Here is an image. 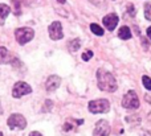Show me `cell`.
Returning <instances> with one entry per match:
<instances>
[{
    "label": "cell",
    "mask_w": 151,
    "mask_h": 136,
    "mask_svg": "<svg viewBox=\"0 0 151 136\" xmlns=\"http://www.w3.org/2000/svg\"><path fill=\"white\" fill-rule=\"evenodd\" d=\"M97 81H98V87L102 91H107L111 93L117 90V81H115L114 75L109 71L104 70V69H99L97 71Z\"/></svg>",
    "instance_id": "1"
},
{
    "label": "cell",
    "mask_w": 151,
    "mask_h": 136,
    "mask_svg": "<svg viewBox=\"0 0 151 136\" xmlns=\"http://www.w3.org/2000/svg\"><path fill=\"white\" fill-rule=\"evenodd\" d=\"M89 111L93 114H101V113H107L110 110V103L106 99H96L89 102Z\"/></svg>",
    "instance_id": "2"
},
{
    "label": "cell",
    "mask_w": 151,
    "mask_h": 136,
    "mask_svg": "<svg viewBox=\"0 0 151 136\" xmlns=\"http://www.w3.org/2000/svg\"><path fill=\"white\" fill-rule=\"evenodd\" d=\"M122 106L125 108H129V110H135V108L139 107V98L134 90H130L129 93L125 94V97L122 99Z\"/></svg>",
    "instance_id": "3"
},
{
    "label": "cell",
    "mask_w": 151,
    "mask_h": 136,
    "mask_svg": "<svg viewBox=\"0 0 151 136\" xmlns=\"http://www.w3.org/2000/svg\"><path fill=\"white\" fill-rule=\"evenodd\" d=\"M33 36H35V32H33V29H31V28H19V29H16V32H15V37L20 45H24V44H27V42H29L33 38Z\"/></svg>",
    "instance_id": "4"
},
{
    "label": "cell",
    "mask_w": 151,
    "mask_h": 136,
    "mask_svg": "<svg viewBox=\"0 0 151 136\" xmlns=\"http://www.w3.org/2000/svg\"><path fill=\"white\" fill-rule=\"evenodd\" d=\"M7 124L9 126V128L24 130L27 127V120L23 115H20V114H12V115L8 118Z\"/></svg>",
    "instance_id": "5"
},
{
    "label": "cell",
    "mask_w": 151,
    "mask_h": 136,
    "mask_svg": "<svg viewBox=\"0 0 151 136\" xmlns=\"http://www.w3.org/2000/svg\"><path fill=\"white\" fill-rule=\"evenodd\" d=\"M32 93V87L27 82H16L12 89V97L13 98H21L23 95H27Z\"/></svg>",
    "instance_id": "6"
},
{
    "label": "cell",
    "mask_w": 151,
    "mask_h": 136,
    "mask_svg": "<svg viewBox=\"0 0 151 136\" xmlns=\"http://www.w3.org/2000/svg\"><path fill=\"white\" fill-rule=\"evenodd\" d=\"M49 37L52 40H61L64 37L63 33V26H61L60 21H55L49 25Z\"/></svg>",
    "instance_id": "7"
},
{
    "label": "cell",
    "mask_w": 151,
    "mask_h": 136,
    "mask_svg": "<svg viewBox=\"0 0 151 136\" xmlns=\"http://www.w3.org/2000/svg\"><path fill=\"white\" fill-rule=\"evenodd\" d=\"M110 134V126L106 120H99L97 122L96 124V128H94L93 136H109Z\"/></svg>",
    "instance_id": "8"
},
{
    "label": "cell",
    "mask_w": 151,
    "mask_h": 136,
    "mask_svg": "<svg viewBox=\"0 0 151 136\" xmlns=\"http://www.w3.org/2000/svg\"><path fill=\"white\" fill-rule=\"evenodd\" d=\"M104 25L106 26L107 31H114L115 26L118 25V16L115 13H109L104 17Z\"/></svg>",
    "instance_id": "9"
},
{
    "label": "cell",
    "mask_w": 151,
    "mask_h": 136,
    "mask_svg": "<svg viewBox=\"0 0 151 136\" xmlns=\"http://www.w3.org/2000/svg\"><path fill=\"white\" fill-rule=\"evenodd\" d=\"M61 83V79L58 75H50L49 78L45 82V87H47L48 91H55Z\"/></svg>",
    "instance_id": "10"
},
{
    "label": "cell",
    "mask_w": 151,
    "mask_h": 136,
    "mask_svg": "<svg viewBox=\"0 0 151 136\" xmlns=\"http://www.w3.org/2000/svg\"><path fill=\"white\" fill-rule=\"evenodd\" d=\"M12 61H13V58L9 54V52L7 50V48L0 46V63H9Z\"/></svg>",
    "instance_id": "11"
},
{
    "label": "cell",
    "mask_w": 151,
    "mask_h": 136,
    "mask_svg": "<svg viewBox=\"0 0 151 136\" xmlns=\"http://www.w3.org/2000/svg\"><path fill=\"white\" fill-rule=\"evenodd\" d=\"M118 37L122 40H129L131 38V31L129 26H122V28H119V31H118Z\"/></svg>",
    "instance_id": "12"
},
{
    "label": "cell",
    "mask_w": 151,
    "mask_h": 136,
    "mask_svg": "<svg viewBox=\"0 0 151 136\" xmlns=\"http://www.w3.org/2000/svg\"><path fill=\"white\" fill-rule=\"evenodd\" d=\"M9 12H11V8L7 4H0V17H1V20H4L9 15Z\"/></svg>",
    "instance_id": "13"
},
{
    "label": "cell",
    "mask_w": 151,
    "mask_h": 136,
    "mask_svg": "<svg viewBox=\"0 0 151 136\" xmlns=\"http://www.w3.org/2000/svg\"><path fill=\"white\" fill-rule=\"evenodd\" d=\"M80 45H81V42L78 38L72 40V41L69 42V50H70V52H76V50L80 49Z\"/></svg>",
    "instance_id": "14"
},
{
    "label": "cell",
    "mask_w": 151,
    "mask_h": 136,
    "mask_svg": "<svg viewBox=\"0 0 151 136\" xmlns=\"http://www.w3.org/2000/svg\"><path fill=\"white\" fill-rule=\"evenodd\" d=\"M90 29L94 34H97V36H104V29H102L99 25H97V24H91Z\"/></svg>",
    "instance_id": "15"
},
{
    "label": "cell",
    "mask_w": 151,
    "mask_h": 136,
    "mask_svg": "<svg viewBox=\"0 0 151 136\" xmlns=\"http://www.w3.org/2000/svg\"><path fill=\"white\" fill-rule=\"evenodd\" d=\"M12 4H13V12H15V15H20V0H12Z\"/></svg>",
    "instance_id": "16"
},
{
    "label": "cell",
    "mask_w": 151,
    "mask_h": 136,
    "mask_svg": "<svg viewBox=\"0 0 151 136\" xmlns=\"http://www.w3.org/2000/svg\"><path fill=\"white\" fill-rule=\"evenodd\" d=\"M145 17L151 21V4H149V3L145 5Z\"/></svg>",
    "instance_id": "17"
},
{
    "label": "cell",
    "mask_w": 151,
    "mask_h": 136,
    "mask_svg": "<svg viewBox=\"0 0 151 136\" xmlns=\"http://www.w3.org/2000/svg\"><path fill=\"white\" fill-rule=\"evenodd\" d=\"M142 82H143V86L146 87L147 90H151V79L147 75L142 77Z\"/></svg>",
    "instance_id": "18"
},
{
    "label": "cell",
    "mask_w": 151,
    "mask_h": 136,
    "mask_svg": "<svg viewBox=\"0 0 151 136\" xmlns=\"http://www.w3.org/2000/svg\"><path fill=\"white\" fill-rule=\"evenodd\" d=\"M91 57H93V52H91V50H86V52L82 54V60L83 61H89Z\"/></svg>",
    "instance_id": "19"
},
{
    "label": "cell",
    "mask_w": 151,
    "mask_h": 136,
    "mask_svg": "<svg viewBox=\"0 0 151 136\" xmlns=\"http://www.w3.org/2000/svg\"><path fill=\"white\" fill-rule=\"evenodd\" d=\"M127 12L130 13V16H135V8H134L133 4H129L127 5Z\"/></svg>",
    "instance_id": "20"
},
{
    "label": "cell",
    "mask_w": 151,
    "mask_h": 136,
    "mask_svg": "<svg viewBox=\"0 0 151 136\" xmlns=\"http://www.w3.org/2000/svg\"><path fill=\"white\" fill-rule=\"evenodd\" d=\"M29 136H42V135L40 134V132H37V131H33V132H31V134H29Z\"/></svg>",
    "instance_id": "21"
},
{
    "label": "cell",
    "mask_w": 151,
    "mask_h": 136,
    "mask_svg": "<svg viewBox=\"0 0 151 136\" xmlns=\"http://www.w3.org/2000/svg\"><path fill=\"white\" fill-rule=\"evenodd\" d=\"M90 3H93V4H101L102 0H89Z\"/></svg>",
    "instance_id": "22"
},
{
    "label": "cell",
    "mask_w": 151,
    "mask_h": 136,
    "mask_svg": "<svg viewBox=\"0 0 151 136\" xmlns=\"http://www.w3.org/2000/svg\"><path fill=\"white\" fill-rule=\"evenodd\" d=\"M147 36H149V38L151 40V26H149V28H147Z\"/></svg>",
    "instance_id": "23"
},
{
    "label": "cell",
    "mask_w": 151,
    "mask_h": 136,
    "mask_svg": "<svg viewBox=\"0 0 151 136\" xmlns=\"http://www.w3.org/2000/svg\"><path fill=\"white\" fill-rule=\"evenodd\" d=\"M57 1H58V3H61V4H63V3H65L66 0H57Z\"/></svg>",
    "instance_id": "24"
},
{
    "label": "cell",
    "mask_w": 151,
    "mask_h": 136,
    "mask_svg": "<svg viewBox=\"0 0 151 136\" xmlns=\"http://www.w3.org/2000/svg\"><path fill=\"white\" fill-rule=\"evenodd\" d=\"M3 113V110H1V106H0V114H1Z\"/></svg>",
    "instance_id": "25"
},
{
    "label": "cell",
    "mask_w": 151,
    "mask_h": 136,
    "mask_svg": "<svg viewBox=\"0 0 151 136\" xmlns=\"http://www.w3.org/2000/svg\"><path fill=\"white\" fill-rule=\"evenodd\" d=\"M0 136H3V134H1V132H0Z\"/></svg>",
    "instance_id": "26"
}]
</instances>
